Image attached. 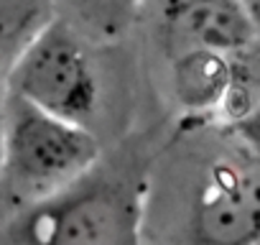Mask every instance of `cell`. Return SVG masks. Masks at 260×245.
<instances>
[{
    "mask_svg": "<svg viewBox=\"0 0 260 245\" xmlns=\"http://www.w3.org/2000/svg\"><path fill=\"white\" fill-rule=\"evenodd\" d=\"M255 117H181L148 181L143 242L260 240V131Z\"/></svg>",
    "mask_w": 260,
    "mask_h": 245,
    "instance_id": "1",
    "label": "cell"
},
{
    "mask_svg": "<svg viewBox=\"0 0 260 245\" xmlns=\"http://www.w3.org/2000/svg\"><path fill=\"white\" fill-rule=\"evenodd\" d=\"M169 133L151 128L110 143L102 159L59 194L0 222L6 245L143 242L153 159Z\"/></svg>",
    "mask_w": 260,
    "mask_h": 245,
    "instance_id": "2",
    "label": "cell"
},
{
    "mask_svg": "<svg viewBox=\"0 0 260 245\" xmlns=\"http://www.w3.org/2000/svg\"><path fill=\"white\" fill-rule=\"evenodd\" d=\"M107 143L89 128L69 122L36 102L3 92V169L0 217L39 204L79 176L105 154Z\"/></svg>",
    "mask_w": 260,
    "mask_h": 245,
    "instance_id": "4",
    "label": "cell"
},
{
    "mask_svg": "<svg viewBox=\"0 0 260 245\" xmlns=\"http://www.w3.org/2000/svg\"><path fill=\"white\" fill-rule=\"evenodd\" d=\"M54 0H0V64L8 72L16 59L56 21Z\"/></svg>",
    "mask_w": 260,
    "mask_h": 245,
    "instance_id": "7",
    "label": "cell"
},
{
    "mask_svg": "<svg viewBox=\"0 0 260 245\" xmlns=\"http://www.w3.org/2000/svg\"><path fill=\"white\" fill-rule=\"evenodd\" d=\"M136 34L156 67L202 49L260 59V34L245 0H143Z\"/></svg>",
    "mask_w": 260,
    "mask_h": 245,
    "instance_id": "5",
    "label": "cell"
},
{
    "mask_svg": "<svg viewBox=\"0 0 260 245\" xmlns=\"http://www.w3.org/2000/svg\"><path fill=\"white\" fill-rule=\"evenodd\" d=\"M245 6H247V13H250V18H252V23L260 34V0H245Z\"/></svg>",
    "mask_w": 260,
    "mask_h": 245,
    "instance_id": "8",
    "label": "cell"
},
{
    "mask_svg": "<svg viewBox=\"0 0 260 245\" xmlns=\"http://www.w3.org/2000/svg\"><path fill=\"white\" fill-rule=\"evenodd\" d=\"M56 16L97 44H127L141 23L143 0H54Z\"/></svg>",
    "mask_w": 260,
    "mask_h": 245,
    "instance_id": "6",
    "label": "cell"
},
{
    "mask_svg": "<svg viewBox=\"0 0 260 245\" xmlns=\"http://www.w3.org/2000/svg\"><path fill=\"white\" fill-rule=\"evenodd\" d=\"M130 44V41H127ZM127 44H97L67 21L56 18L18 59L3 72V92H16L39 107L94 131L107 146L125 138L122 107L127 97L130 64L122 72Z\"/></svg>",
    "mask_w": 260,
    "mask_h": 245,
    "instance_id": "3",
    "label": "cell"
}]
</instances>
